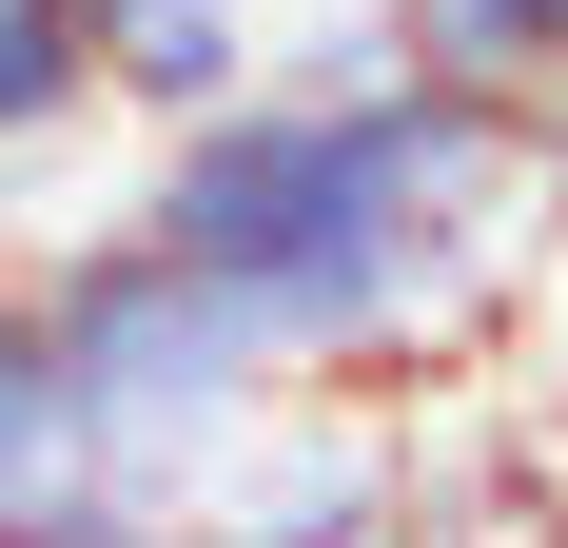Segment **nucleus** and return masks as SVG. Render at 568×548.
<instances>
[{
	"instance_id": "obj_4",
	"label": "nucleus",
	"mask_w": 568,
	"mask_h": 548,
	"mask_svg": "<svg viewBox=\"0 0 568 548\" xmlns=\"http://www.w3.org/2000/svg\"><path fill=\"white\" fill-rule=\"evenodd\" d=\"M99 118V20L79 0H0V158H40Z\"/></svg>"
},
{
	"instance_id": "obj_5",
	"label": "nucleus",
	"mask_w": 568,
	"mask_h": 548,
	"mask_svg": "<svg viewBox=\"0 0 568 548\" xmlns=\"http://www.w3.org/2000/svg\"><path fill=\"white\" fill-rule=\"evenodd\" d=\"M79 20H99V40H118V20H176V0H79Z\"/></svg>"
},
{
	"instance_id": "obj_2",
	"label": "nucleus",
	"mask_w": 568,
	"mask_h": 548,
	"mask_svg": "<svg viewBox=\"0 0 568 548\" xmlns=\"http://www.w3.org/2000/svg\"><path fill=\"white\" fill-rule=\"evenodd\" d=\"M40 353H59V450H79V509H99V548H138L158 509L216 490V450L275 412V333L235 314L196 255H158L138 216H79L40 274Z\"/></svg>"
},
{
	"instance_id": "obj_3",
	"label": "nucleus",
	"mask_w": 568,
	"mask_h": 548,
	"mask_svg": "<svg viewBox=\"0 0 568 548\" xmlns=\"http://www.w3.org/2000/svg\"><path fill=\"white\" fill-rule=\"evenodd\" d=\"M0 529L99 548V509H79V450H59V353H40V294H20V274H0Z\"/></svg>"
},
{
	"instance_id": "obj_1",
	"label": "nucleus",
	"mask_w": 568,
	"mask_h": 548,
	"mask_svg": "<svg viewBox=\"0 0 568 548\" xmlns=\"http://www.w3.org/2000/svg\"><path fill=\"white\" fill-rule=\"evenodd\" d=\"M118 216L216 274L275 333L294 392H412V373H452L470 333H510L549 294L568 99L432 79V59H393V20H314L235 99L158 118Z\"/></svg>"
}]
</instances>
